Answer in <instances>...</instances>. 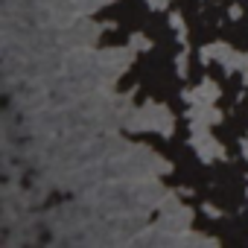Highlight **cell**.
Segmentation results:
<instances>
[{"label":"cell","instance_id":"cell-1","mask_svg":"<svg viewBox=\"0 0 248 248\" xmlns=\"http://www.w3.org/2000/svg\"><path fill=\"white\" fill-rule=\"evenodd\" d=\"M129 132H158L164 138H172L175 132V117L167 105H158V102H146L143 108H135L132 117L126 120Z\"/></svg>","mask_w":248,"mask_h":248},{"label":"cell","instance_id":"cell-5","mask_svg":"<svg viewBox=\"0 0 248 248\" xmlns=\"http://www.w3.org/2000/svg\"><path fill=\"white\" fill-rule=\"evenodd\" d=\"M187 120L190 126H216V123H222V111L213 108V102H202V105H190L187 108Z\"/></svg>","mask_w":248,"mask_h":248},{"label":"cell","instance_id":"cell-7","mask_svg":"<svg viewBox=\"0 0 248 248\" xmlns=\"http://www.w3.org/2000/svg\"><path fill=\"white\" fill-rule=\"evenodd\" d=\"M111 0H70V6L76 9V15H91V12H96V9H102Z\"/></svg>","mask_w":248,"mask_h":248},{"label":"cell","instance_id":"cell-15","mask_svg":"<svg viewBox=\"0 0 248 248\" xmlns=\"http://www.w3.org/2000/svg\"><path fill=\"white\" fill-rule=\"evenodd\" d=\"M245 196H248V193H245Z\"/></svg>","mask_w":248,"mask_h":248},{"label":"cell","instance_id":"cell-11","mask_svg":"<svg viewBox=\"0 0 248 248\" xmlns=\"http://www.w3.org/2000/svg\"><path fill=\"white\" fill-rule=\"evenodd\" d=\"M202 210H204V213H207V216H213V219H219V216H222V210H219V207H216V204H210V202H207V204H204V207H202Z\"/></svg>","mask_w":248,"mask_h":248},{"label":"cell","instance_id":"cell-2","mask_svg":"<svg viewBox=\"0 0 248 248\" xmlns=\"http://www.w3.org/2000/svg\"><path fill=\"white\" fill-rule=\"evenodd\" d=\"M193 129V135H190V146L196 149V155L204 161V164H210V161H225L228 155H225V146L207 132V126H190Z\"/></svg>","mask_w":248,"mask_h":248},{"label":"cell","instance_id":"cell-8","mask_svg":"<svg viewBox=\"0 0 248 248\" xmlns=\"http://www.w3.org/2000/svg\"><path fill=\"white\" fill-rule=\"evenodd\" d=\"M170 27L178 32V41L187 47V24H184V18H181V12H172L170 15Z\"/></svg>","mask_w":248,"mask_h":248},{"label":"cell","instance_id":"cell-13","mask_svg":"<svg viewBox=\"0 0 248 248\" xmlns=\"http://www.w3.org/2000/svg\"><path fill=\"white\" fill-rule=\"evenodd\" d=\"M228 15H231V18H233V21H236V18H239V15H242V9H239V6H231V9H228Z\"/></svg>","mask_w":248,"mask_h":248},{"label":"cell","instance_id":"cell-6","mask_svg":"<svg viewBox=\"0 0 248 248\" xmlns=\"http://www.w3.org/2000/svg\"><path fill=\"white\" fill-rule=\"evenodd\" d=\"M231 47L228 44H222V41H216V44H207V47H202V53H199V59L204 62V64H210V62H219V64H225L228 59H231Z\"/></svg>","mask_w":248,"mask_h":248},{"label":"cell","instance_id":"cell-10","mask_svg":"<svg viewBox=\"0 0 248 248\" xmlns=\"http://www.w3.org/2000/svg\"><path fill=\"white\" fill-rule=\"evenodd\" d=\"M175 70H178V76H181V79L187 76V70H190V64H187V47L175 56Z\"/></svg>","mask_w":248,"mask_h":248},{"label":"cell","instance_id":"cell-3","mask_svg":"<svg viewBox=\"0 0 248 248\" xmlns=\"http://www.w3.org/2000/svg\"><path fill=\"white\" fill-rule=\"evenodd\" d=\"M132 59H135V50L129 47V50H102L96 59H93V70H99L105 79H114V76H120L123 70H126L129 64H132Z\"/></svg>","mask_w":248,"mask_h":248},{"label":"cell","instance_id":"cell-12","mask_svg":"<svg viewBox=\"0 0 248 248\" xmlns=\"http://www.w3.org/2000/svg\"><path fill=\"white\" fill-rule=\"evenodd\" d=\"M146 3H149L152 9H167V6H170V0H146Z\"/></svg>","mask_w":248,"mask_h":248},{"label":"cell","instance_id":"cell-4","mask_svg":"<svg viewBox=\"0 0 248 248\" xmlns=\"http://www.w3.org/2000/svg\"><path fill=\"white\" fill-rule=\"evenodd\" d=\"M222 96V88L213 82V79H202L199 82V88H193V91H181V99L187 102V105H202V102H216Z\"/></svg>","mask_w":248,"mask_h":248},{"label":"cell","instance_id":"cell-9","mask_svg":"<svg viewBox=\"0 0 248 248\" xmlns=\"http://www.w3.org/2000/svg\"><path fill=\"white\" fill-rule=\"evenodd\" d=\"M129 47H132V50H143V53H146V50H152V38H149V35H143V32H135V35H132V41H129Z\"/></svg>","mask_w":248,"mask_h":248},{"label":"cell","instance_id":"cell-14","mask_svg":"<svg viewBox=\"0 0 248 248\" xmlns=\"http://www.w3.org/2000/svg\"><path fill=\"white\" fill-rule=\"evenodd\" d=\"M242 155H245V161H248V138L242 140Z\"/></svg>","mask_w":248,"mask_h":248}]
</instances>
